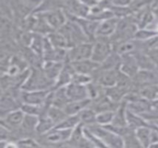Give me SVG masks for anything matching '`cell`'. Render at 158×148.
<instances>
[{
	"mask_svg": "<svg viewBox=\"0 0 158 148\" xmlns=\"http://www.w3.org/2000/svg\"><path fill=\"white\" fill-rule=\"evenodd\" d=\"M55 88V82L50 80L41 68H31V73L21 90L47 91Z\"/></svg>",
	"mask_w": 158,
	"mask_h": 148,
	"instance_id": "obj_1",
	"label": "cell"
},
{
	"mask_svg": "<svg viewBox=\"0 0 158 148\" xmlns=\"http://www.w3.org/2000/svg\"><path fill=\"white\" fill-rule=\"evenodd\" d=\"M85 128L95 134L107 148H124L123 137L110 132L105 127L95 124Z\"/></svg>",
	"mask_w": 158,
	"mask_h": 148,
	"instance_id": "obj_2",
	"label": "cell"
},
{
	"mask_svg": "<svg viewBox=\"0 0 158 148\" xmlns=\"http://www.w3.org/2000/svg\"><path fill=\"white\" fill-rule=\"evenodd\" d=\"M113 52V44L109 38L96 37L93 42L92 60L99 65H102Z\"/></svg>",
	"mask_w": 158,
	"mask_h": 148,
	"instance_id": "obj_3",
	"label": "cell"
},
{
	"mask_svg": "<svg viewBox=\"0 0 158 148\" xmlns=\"http://www.w3.org/2000/svg\"><path fill=\"white\" fill-rule=\"evenodd\" d=\"M119 69H112V70H102L98 69L93 75L94 82L98 83L104 89L110 88L117 85L118 78Z\"/></svg>",
	"mask_w": 158,
	"mask_h": 148,
	"instance_id": "obj_4",
	"label": "cell"
},
{
	"mask_svg": "<svg viewBox=\"0 0 158 148\" xmlns=\"http://www.w3.org/2000/svg\"><path fill=\"white\" fill-rule=\"evenodd\" d=\"M93 42H85L76 44L69 49L68 62H76L85 59H92Z\"/></svg>",
	"mask_w": 158,
	"mask_h": 148,
	"instance_id": "obj_5",
	"label": "cell"
},
{
	"mask_svg": "<svg viewBox=\"0 0 158 148\" xmlns=\"http://www.w3.org/2000/svg\"><path fill=\"white\" fill-rule=\"evenodd\" d=\"M52 90H47V91H23L21 90L20 101L22 104L44 106Z\"/></svg>",
	"mask_w": 158,
	"mask_h": 148,
	"instance_id": "obj_6",
	"label": "cell"
},
{
	"mask_svg": "<svg viewBox=\"0 0 158 148\" xmlns=\"http://www.w3.org/2000/svg\"><path fill=\"white\" fill-rule=\"evenodd\" d=\"M40 15L44 17L53 31H59L68 22V17L64 9H56Z\"/></svg>",
	"mask_w": 158,
	"mask_h": 148,
	"instance_id": "obj_7",
	"label": "cell"
},
{
	"mask_svg": "<svg viewBox=\"0 0 158 148\" xmlns=\"http://www.w3.org/2000/svg\"><path fill=\"white\" fill-rule=\"evenodd\" d=\"M25 118L24 112L19 108L14 111H11L5 116L1 117V125L10 130L11 132L19 129Z\"/></svg>",
	"mask_w": 158,
	"mask_h": 148,
	"instance_id": "obj_8",
	"label": "cell"
},
{
	"mask_svg": "<svg viewBox=\"0 0 158 148\" xmlns=\"http://www.w3.org/2000/svg\"><path fill=\"white\" fill-rule=\"evenodd\" d=\"M64 10L68 15L75 18H88L90 14V7L87 6L83 1H66Z\"/></svg>",
	"mask_w": 158,
	"mask_h": 148,
	"instance_id": "obj_9",
	"label": "cell"
},
{
	"mask_svg": "<svg viewBox=\"0 0 158 148\" xmlns=\"http://www.w3.org/2000/svg\"><path fill=\"white\" fill-rule=\"evenodd\" d=\"M118 21H119V19L113 17L111 19L99 22L97 31H96V37H103V38L110 39L117 31Z\"/></svg>",
	"mask_w": 158,
	"mask_h": 148,
	"instance_id": "obj_10",
	"label": "cell"
},
{
	"mask_svg": "<svg viewBox=\"0 0 158 148\" xmlns=\"http://www.w3.org/2000/svg\"><path fill=\"white\" fill-rule=\"evenodd\" d=\"M66 92H67V96L69 102L90 99L87 86H84V85H80V84L71 82L68 86H66Z\"/></svg>",
	"mask_w": 158,
	"mask_h": 148,
	"instance_id": "obj_11",
	"label": "cell"
},
{
	"mask_svg": "<svg viewBox=\"0 0 158 148\" xmlns=\"http://www.w3.org/2000/svg\"><path fill=\"white\" fill-rule=\"evenodd\" d=\"M70 63L73 70L75 73H81V74H86L91 75L93 77L94 73L100 68L101 65L97 64L92 59H85L76 62H69Z\"/></svg>",
	"mask_w": 158,
	"mask_h": 148,
	"instance_id": "obj_12",
	"label": "cell"
},
{
	"mask_svg": "<svg viewBox=\"0 0 158 148\" xmlns=\"http://www.w3.org/2000/svg\"><path fill=\"white\" fill-rule=\"evenodd\" d=\"M119 70L130 78L133 79L139 72L140 68L133 55L121 57V63L119 66Z\"/></svg>",
	"mask_w": 158,
	"mask_h": 148,
	"instance_id": "obj_13",
	"label": "cell"
},
{
	"mask_svg": "<svg viewBox=\"0 0 158 148\" xmlns=\"http://www.w3.org/2000/svg\"><path fill=\"white\" fill-rule=\"evenodd\" d=\"M126 105H127V108L130 111H131V112H133L135 114H138V115H140L142 117L143 115L151 112L154 109L152 103L145 100L143 97L141 98V99H138L136 101H133V102L126 103Z\"/></svg>",
	"mask_w": 158,
	"mask_h": 148,
	"instance_id": "obj_14",
	"label": "cell"
},
{
	"mask_svg": "<svg viewBox=\"0 0 158 148\" xmlns=\"http://www.w3.org/2000/svg\"><path fill=\"white\" fill-rule=\"evenodd\" d=\"M64 65H65V63H61V62L44 61V64H43L41 69L44 72V74L50 80H52L56 84V82L60 72L62 71V70L64 68Z\"/></svg>",
	"mask_w": 158,
	"mask_h": 148,
	"instance_id": "obj_15",
	"label": "cell"
},
{
	"mask_svg": "<svg viewBox=\"0 0 158 148\" xmlns=\"http://www.w3.org/2000/svg\"><path fill=\"white\" fill-rule=\"evenodd\" d=\"M46 38L50 42V44L55 48H62V49H69V44L65 37L63 33H61L59 31H54L51 33H49Z\"/></svg>",
	"mask_w": 158,
	"mask_h": 148,
	"instance_id": "obj_16",
	"label": "cell"
},
{
	"mask_svg": "<svg viewBox=\"0 0 158 148\" xmlns=\"http://www.w3.org/2000/svg\"><path fill=\"white\" fill-rule=\"evenodd\" d=\"M91 105V99L69 102L67 106L63 108L68 116H77L81 110L88 108Z\"/></svg>",
	"mask_w": 158,
	"mask_h": 148,
	"instance_id": "obj_17",
	"label": "cell"
},
{
	"mask_svg": "<svg viewBox=\"0 0 158 148\" xmlns=\"http://www.w3.org/2000/svg\"><path fill=\"white\" fill-rule=\"evenodd\" d=\"M77 116L80 120V123L82 124L84 127H89L96 124L97 113L90 106L81 110Z\"/></svg>",
	"mask_w": 158,
	"mask_h": 148,
	"instance_id": "obj_18",
	"label": "cell"
},
{
	"mask_svg": "<svg viewBox=\"0 0 158 148\" xmlns=\"http://www.w3.org/2000/svg\"><path fill=\"white\" fill-rule=\"evenodd\" d=\"M127 125L131 130L136 131L137 129H139L141 127L148 126L149 122L147 121H145L142 116L135 114L127 108Z\"/></svg>",
	"mask_w": 158,
	"mask_h": 148,
	"instance_id": "obj_19",
	"label": "cell"
},
{
	"mask_svg": "<svg viewBox=\"0 0 158 148\" xmlns=\"http://www.w3.org/2000/svg\"><path fill=\"white\" fill-rule=\"evenodd\" d=\"M43 115L48 116L52 120V121L55 123L56 126L57 124H59L60 122H62L68 117V115L66 114V112L64 111L63 108H57L55 106H51L48 108H44V112Z\"/></svg>",
	"mask_w": 158,
	"mask_h": 148,
	"instance_id": "obj_20",
	"label": "cell"
},
{
	"mask_svg": "<svg viewBox=\"0 0 158 148\" xmlns=\"http://www.w3.org/2000/svg\"><path fill=\"white\" fill-rule=\"evenodd\" d=\"M55 128H56V125L52 121V120L48 116L43 115L39 118V121L36 127V136L44 135Z\"/></svg>",
	"mask_w": 158,
	"mask_h": 148,
	"instance_id": "obj_21",
	"label": "cell"
},
{
	"mask_svg": "<svg viewBox=\"0 0 158 148\" xmlns=\"http://www.w3.org/2000/svg\"><path fill=\"white\" fill-rule=\"evenodd\" d=\"M141 95L147 101L154 103L158 101V84H149L137 90Z\"/></svg>",
	"mask_w": 158,
	"mask_h": 148,
	"instance_id": "obj_22",
	"label": "cell"
},
{
	"mask_svg": "<svg viewBox=\"0 0 158 148\" xmlns=\"http://www.w3.org/2000/svg\"><path fill=\"white\" fill-rule=\"evenodd\" d=\"M111 124L119 126V127H128V125H127V105L124 101L119 105V107L115 111L114 120Z\"/></svg>",
	"mask_w": 158,
	"mask_h": 148,
	"instance_id": "obj_23",
	"label": "cell"
},
{
	"mask_svg": "<svg viewBox=\"0 0 158 148\" xmlns=\"http://www.w3.org/2000/svg\"><path fill=\"white\" fill-rule=\"evenodd\" d=\"M135 132L136 137L144 148H148L151 145V134H152V126H143L137 129Z\"/></svg>",
	"mask_w": 158,
	"mask_h": 148,
	"instance_id": "obj_24",
	"label": "cell"
},
{
	"mask_svg": "<svg viewBox=\"0 0 158 148\" xmlns=\"http://www.w3.org/2000/svg\"><path fill=\"white\" fill-rule=\"evenodd\" d=\"M133 56L137 61V64H138L140 70H158L156 68V66L154 65V63L152 62V60L150 59V57L146 55V53L139 52Z\"/></svg>",
	"mask_w": 158,
	"mask_h": 148,
	"instance_id": "obj_25",
	"label": "cell"
},
{
	"mask_svg": "<svg viewBox=\"0 0 158 148\" xmlns=\"http://www.w3.org/2000/svg\"><path fill=\"white\" fill-rule=\"evenodd\" d=\"M124 147L126 148H144L142 144L140 143V141L138 140V138L136 137L135 132L131 130L124 137Z\"/></svg>",
	"mask_w": 158,
	"mask_h": 148,
	"instance_id": "obj_26",
	"label": "cell"
},
{
	"mask_svg": "<svg viewBox=\"0 0 158 148\" xmlns=\"http://www.w3.org/2000/svg\"><path fill=\"white\" fill-rule=\"evenodd\" d=\"M20 109L24 112L25 115H31L36 117H41L44 112V106H36V105H29V104H22Z\"/></svg>",
	"mask_w": 158,
	"mask_h": 148,
	"instance_id": "obj_27",
	"label": "cell"
},
{
	"mask_svg": "<svg viewBox=\"0 0 158 148\" xmlns=\"http://www.w3.org/2000/svg\"><path fill=\"white\" fill-rule=\"evenodd\" d=\"M80 123V120L78 116H68L62 122L57 124L56 128L62 129V130H73L75 129Z\"/></svg>",
	"mask_w": 158,
	"mask_h": 148,
	"instance_id": "obj_28",
	"label": "cell"
},
{
	"mask_svg": "<svg viewBox=\"0 0 158 148\" xmlns=\"http://www.w3.org/2000/svg\"><path fill=\"white\" fill-rule=\"evenodd\" d=\"M158 35V33L153 29L145 28V29H139L134 35V39L141 42H145L155 36Z\"/></svg>",
	"mask_w": 158,
	"mask_h": 148,
	"instance_id": "obj_29",
	"label": "cell"
},
{
	"mask_svg": "<svg viewBox=\"0 0 158 148\" xmlns=\"http://www.w3.org/2000/svg\"><path fill=\"white\" fill-rule=\"evenodd\" d=\"M115 111H105L97 114L96 124L100 126H106L113 122Z\"/></svg>",
	"mask_w": 158,
	"mask_h": 148,
	"instance_id": "obj_30",
	"label": "cell"
},
{
	"mask_svg": "<svg viewBox=\"0 0 158 148\" xmlns=\"http://www.w3.org/2000/svg\"><path fill=\"white\" fill-rule=\"evenodd\" d=\"M92 82H94V79H93V77L91 75L81 74V73H74L71 82L76 83V84H80V85L87 86Z\"/></svg>",
	"mask_w": 158,
	"mask_h": 148,
	"instance_id": "obj_31",
	"label": "cell"
},
{
	"mask_svg": "<svg viewBox=\"0 0 158 148\" xmlns=\"http://www.w3.org/2000/svg\"><path fill=\"white\" fill-rule=\"evenodd\" d=\"M84 133H85V136L87 137V139L91 142V144L95 148H107L106 146V145L95 134H94L92 132H90L85 127H84Z\"/></svg>",
	"mask_w": 158,
	"mask_h": 148,
	"instance_id": "obj_32",
	"label": "cell"
},
{
	"mask_svg": "<svg viewBox=\"0 0 158 148\" xmlns=\"http://www.w3.org/2000/svg\"><path fill=\"white\" fill-rule=\"evenodd\" d=\"M144 53H146V55L150 57V59L152 60V62L154 63V65L158 70V48L148 50Z\"/></svg>",
	"mask_w": 158,
	"mask_h": 148,
	"instance_id": "obj_33",
	"label": "cell"
},
{
	"mask_svg": "<svg viewBox=\"0 0 158 148\" xmlns=\"http://www.w3.org/2000/svg\"><path fill=\"white\" fill-rule=\"evenodd\" d=\"M112 6H130L131 2L130 0H112L110 1Z\"/></svg>",
	"mask_w": 158,
	"mask_h": 148,
	"instance_id": "obj_34",
	"label": "cell"
},
{
	"mask_svg": "<svg viewBox=\"0 0 158 148\" xmlns=\"http://www.w3.org/2000/svg\"><path fill=\"white\" fill-rule=\"evenodd\" d=\"M1 148H19V145L15 141H1Z\"/></svg>",
	"mask_w": 158,
	"mask_h": 148,
	"instance_id": "obj_35",
	"label": "cell"
},
{
	"mask_svg": "<svg viewBox=\"0 0 158 148\" xmlns=\"http://www.w3.org/2000/svg\"><path fill=\"white\" fill-rule=\"evenodd\" d=\"M52 147L54 148H74V146L69 143V141H67V142H63V143H60V144H57V145H55V146H52Z\"/></svg>",
	"mask_w": 158,
	"mask_h": 148,
	"instance_id": "obj_36",
	"label": "cell"
},
{
	"mask_svg": "<svg viewBox=\"0 0 158 148\" xmlns=\"http://www.w3.org/2000/svg\"><path fill=\"white\" fill-rule=\"evenodd\" d=\"M150 29H153V30H155L156 32L158 33V19H156V21L154 23V25L150 28Z\"/></svg>",
	"mask_w": 158,
	"mask_h": 148,
	"instance_id": "obj_37",
	"label": "cell"
},
{
	"mask_svg": "<svg viewBox=\"0 0 158 148\" xmlns=\"http://www.w3.org/2000/svg\"><path fill=\"white\" fill-rule=\"evenodd\" d=\"M149 124H150V125H153V126H155V127H156V128H158V120L153 121H150V122H149Z\"/></svg>",
	"mask_w": 158,
	"mask_h": 148,
	"instance_id": "obj_38",
	"label": "cell"
},
{
	"mask_svg": "<svg viewBox=\"0 0 158 148\" xmlns=\"http://www.w3.org/2000/svg\"><path fill=\"white\" fill-rule=\"evenodd\" d=\"M152 105H153V108L156 109V110H157L158 111V101L156 102H154V103H152Z\"/></svg>",
	"mask_w": 158,
	"mask_h": 148,
	"instance_id": "obj_39",
	"label": "cell"
},
{
	"mask_svg": "<svg viewBox=\"0 0 158 148\" xmlns=\"http://www.w3.org/2000/svg\"><path fill=\"white\" fill-rule=\"evenodd\" d=\"M148 148H158V143L156 144H152V145H150V146Z\"/></svg>",
	"mask_w": 158,
	"mask_h": 148,
	"instance_id": "obj_40",
	"label": "cell"
},
{
	"mask_svg": "<svg viewBox=\"0 0 158 148\" xmlns=\"http://www.w3.org/2000/svg\"><path fill=\"white\" fill-rule=\"evenodd\" d=\"M152 126H153V125H152ZM154 127H155V126H154ZM155 128H156V129L157 130V132H158V128H156V127H155Z\"/></svg>",
	"mask_w": 158,
	"mask_h": 148,
	"instance_id": "obj_41",
	"label": "cell"
},
{
	"mask_svg": "<svg viewBox=\"0 0 158 148\" xmlns=\"http://www.w3.org/2000/svg\"><path fill=\"white\" fill-rule=\"evenodd\" d=\"M124 148H126V147H124Z\"/></svg>",
	"mask_w": 158,
	"mask_h": 148,
	"instance_id": "obj_42",
	"label": "cell"
}]
</instances>
